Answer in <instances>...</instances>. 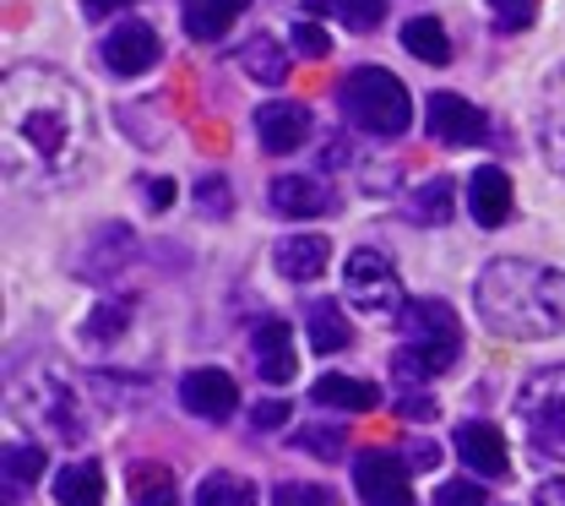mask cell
<instances>
[{
	"label": "cell",
	"mask_w": 565,
	"mask_h": 506,
	"mask_svg": "<svg viewBox=\"0 0 565 506\" xmlns=\"http://www.w3.org/2000/svg\"><path fill=\"white\" fill-rule=\"evenodd\" d=\"M33 409L55 425L61 441H87V414H82V398H76L71 387H61V381H39V387H33Z\"/></svg>",
	"instance_id": "19"
},
{
	"label": "cell",
	"mask_w": 565,
	"mask_h": 506,
	"mask_svg": "<svg viewBox=\"0 0 565 506\" xmlns=\"http://www.w3.org/2000/svg\"><path fill=\"white\" fill-rule=\"evenodd\" d=\"M273 262H278V273L288 284H310L332 267V240L327 234H282Z\"/></svg>",
	"instance_id": "14"
},
{
	"label": "cell",
	"mask_w": 565,
	"mask_h": 506,
	"mask_svg": "<svg viewBox=\"0 0 565 506\" xmlns=\"http://www.w3.org/2000/svg\"><path fill=\"white\" fill-rule=\"evenodd\" d=\"M131 316H137V299H131V294L98 299V305L87 310V321H82V344H87V349H109L115 338H126Z\"/></svg>",
	"instance_id": "21"
},
{
	"label": "cell",
	"mask_w": 565,
	"mask_h": 506,
	"mask_svg": "<svg viewBox=\"0 0 565 506\" xmlns=\"http://www.w3.org/2000/svg\"><path fill=\"white\" fill-rule=\"evenodd\" d=\"M353 491H359L364 506H419L408 463L392 457V452H359L353 457Z\"/></svg>",
	"instance_id": "9"
},
{
	"label": "cell",
	"mask_w": 565,
	"mask_h": 506,
	"mask_svg": "<svg viewBox=\"0 0 565 506\" xmlns=\"http://www.w3.org/2000/svg\"><path fill=\"white\" fill-rule=\"evenodd\" d=\"M338 109L349 115L353 131L381 137V143H392L414 126V98H408L403 76L386 66H353L338 87Z\"/></svg>",
	"instance_id": "4"
},
{
	"label": "cell",
	"mask_w": 565,
	"mask_h": 506,
	"mask_svg": "<svg viewBox=\"0 0 565 506\" xmlns=\"http://www.w3.org/2000/svg\"><path fill=\"white\" fill-rule=\"evenodd\" d=\"M424 126L440 147H484L490 143V120L484 109H473L462 93H429L424 98Z\"/></svg>",
	"instance_id": "8"
},
{
	"label": "cell",
	"mask_w": 565,
	"mask_h": 506,
	"mask_svg": "<svg viewBox=\"0 0 565 506\" xmlns=\"http://www.w3.org/2000/svg\"><path fill=\"white\" fill-rule=\"evenodd\" d=\"M267 202L278 218H321L332 208V186H321L316 175H278Z\"/></svg>",
	"instance_id": "18"
},
{
	"label": "cell",
	"mask_w": 565,
	"mask_h": 506,
	"mask_svg": "<svg viewBox=\"0 0 565 506\" xmlns=\"http://www.w3.org/2000/svg\"><path fill=\"white\" fill-rule=\"evenodd\" d=\"M310 17H338L353 33H370L381 17H386V0H305Z\"/></svg>",
	"instance_id": "30"
},
{
	"label": "cell",
	"mask_w": 565,
	"mask_h": 506,
	"mask_svg": "<svg viewBox=\"0 0 565 506\" xmlns=\"http://www.w3.org/2000/svg\"><path fill=\"white\" fill-rule=\"evenodd\" d=\"M141 202L163 213V208L174 202V180H169V175H158V180H147V186H141Z\"/></svg>",
	"instance_id": "39"
},
{
	"label": "cell",
	"mask_w": 565,
	"mask_h": 506,
	"mask_svg": "<svg viewBox=\"0 0 565 506\" xmlns=\"http://www.w3.org/2000/svg\"><path fill=\"white\" fill-rule=\"evenodd\" d=\"M104 496H109V485H104V468L93 457L66 463L55 474V506H104Z\"/></svg>",
	"instance_id": "22"
},
{
	"label": "cell",
	"mask_w": 565,
	"mask_h": 506,
	"mask_svg": "<svg viewBox=\"0 0 565 506\" xmlns=\"http://www.w3.org/2000/svg\"><path fill=\"white\" fill-rule=\"evenodd\" d=\"M305 327H310V349L316 355H343V349H353V327L338 305H310Z\"/></svg>",
	"instance_id": "28"
},
{
	"label": "cell",
	"mask_w": 565,
	"mask_h": 506,
	"mask_svg": "<svg viewBox=\"0 0 565 506\" xmlns=\"http://www.w3.org/2000/svg\"><path fill=\"white\" fill-rule=\"evenodd\" d=\"M397 327H403V349L392 355L397 381H429L462 355V316L446 299H408Z\"/></svg>",
	"instance_id": "3"
},
{
	"label": "cell",
	"mask_w": 565,
	"mask_h": 506,
	"mask_svg": "<svg viewBox=\"0 0 565 506\" xmlns=\"http://www.w3.org/2000/svg\"><path fill=\"white\" fill-rule=\"evenodd\" d=\"M250 425H256V431H278V425H288V403H282V398L256 403V409H250Z\"/></svg>",
	"instance_id": "38"
},
{
	"label": "cell",
	"mask_w": 565,
	"mask_h": 506,
	"mask_svg": "<svg viewBox=\"0 0 565 506\" xmlns=\"http://www.w3.org/2000/svg\"><path fill=\"white\" fill-rule=\"evenodd\" d=\"M126 496H131V506H180L174 474L163 463H147V457L126 468Z\"/></svg>",
	"instance_id": "26"
},
{
	"label": "cell",
	"mask_w": 565,
	"mask_h": 506,
	"mask_svg": "<svg viewBox=\"0 0 565 506\" xmlns=\"http://www.w3.org/2000/svg\"><path fill=\"white\" fill-rule=\"evenodd\" d=\"M457 452H462V463H468L479 479H500V474L511 468L505 431H494L490 420H468V425L457 431Z\"/></svg>",
	"instance_id": "15"
},
{
	"label": "cell",
	"mask_w": 565,
	"mask_h": 506,
	"mask_svg": "<svg viewBox=\"0 0 565 506\" xmlns=\"http://www.w3.org/2000/svg\"><path fill=\"white\" fill-rule=\"evenodd\" d=\"M294 50H299L305 61H321V55L332 50V39H327L316 22H299V28H294Z\"/></svg>",
	"instance_id": "37"
},
{
	"label": "cell",
	"mask_w": 565,
	"mask_h": 506,
	"mask_svg": "<svg viewBox=\"0 0 565 506\" xmlns=\"http://www.w3.org/2000/svg\"><path fill=\"white\" fill-rule=\"evenodd\" d=\"M397 409H403L408 420H435V398H419V392H403Z\"/></svg>",
	"instance_id": "40"
},
{
	"label": "cell",
	"mask_w": 565,
	"mask_h": 506,
	"mask_svg": "<svg viewBox=\"0 0 565 506\" xmlns=\"http://www.w3.org/2000/svg\"><path fill=\"white\" fill-rule=\"evenodd\" d=\"M516 431L550 463H565V365L533 370L516 392Z\"/></svg>",
	"instance_id": "5"
},
{
	"label": "cell",
	"mask_w": 565,
	"mask_h": 506,
	"mask_svg": "<svg viewBox=\"0 0 565 506\" xmlns=\"http://www.w3.org/2000/svg\"><path fill=\"white\" fill-rule=\"evenodd\" d=\"M403 50L424 61V66H446L451 61V39H446V28L435 22V17H414V22H403Z\"/></svg>",
	"instance_id": "29"
},
{
	"label": "cell",
	"mask_w": 565,
	"mask_h": 506,
	"mask_svg": "<svg viewBox=\"0 0 565 506\" xmlns=\"http://www.w3.org/2000/svg\"><path fill=\"white\" fill-rule=\"evenodd\" d=\"M180 403H185V414H196V420H207V425H223V420H234V409H239V387H234V376L228 370H185L180 376Z\"/></svg>",
	"instance_id": "11"
},
{
	"label": "cell",
	"mask_w": 565,
	"mask_h": 506,
	"mask_svg": "<svg viewBox=\"0 0 565 506\" xmlns=\"http://www.w3.org/2000/svg\"><path fill=\"white\" fill-rule=\"evenodd\" d=\"M196 208H202V218H228L234 213V191H228L223 175H202V180H196Z\"/></svg>",
	"instance_id": "33"
},
{
	"label": "cell",
	"mask_w": 565,
	"mask_h": 506,
	"mask_svg": "<svg viewBox=\"0 0 565 506\" xmlns=\"http://www.w3.org/2000/svg\"><path fill=\"white\" fill-rule=\"evenodd\" d=\"M451 213H457V180H451V175H429L419 191L408 197V218L424 223V229L451 223Z\"/></svg>",
	"instance_id": "25"
},
{
	"label": "cell",
	"mask_w": 565,
	"mask_h": 506,
	"mask_svg": "<svg viewBox=\"0 0 565 506\" xmlns=\"http://www.w3.org/2000/svg\"><path fill=\"white\" fill-rule=\"evenodd\" d=\"M196 506H256V485H250L245 474L217 468V474H207V479L196 485Z\"/></svg>",
	"instance_id": "31"
},
{
	"label": "cell",
	"mask_w": 565,
	"mask_h": 506,
	"mask_svg": "<svg viewBox=\"0 0 565 506\" xmlns=\"http://www.w3.org/2000/svg\"><path fill=\"white\" fill-rule=\"evenodd\" d=\"M0 131L11 186L61 191L93 158L87 93L55 66H11L0 82Z\"/></svg>",
	"instance_id": "1"
},
{
	"label": "cell",
	"mask_w": 565,
	"mask_h": 506,
	"mask_svg": "<svg viewBox=\"0 0 565 506\" xmlns=\"http://www.w3.org/2000/svg\"><path fill=\"white\" fill-rule=\"evenodd\" d=\"M273 506H343V502H338V491H327L316 479H282L273 491Z\"/></svg>",
	"instance_id": "32"
},
{
	"label": "cell",
	"mask_w": 565,
	"mask_h": 506,
	"mask_svg": "<svg viewBox=\"0 0 565 506\" xmlns=\"http://www.w3.org/2000/svg\"><path fill=\"white\" fill-rule=\"evenodd\" d=\"M294 446L310 452V457H338L343 452V431L338 425H305V431L294 435Z\"/></svg>",
	"instance_id": "34"
},
{
	"label": "cell",
	"mask_w": 565,
	"mask_h": 506,
	"mask_svg": "<svg viewBox=\"0 0 565 506\" xmlns=\"http://www.w3.org/2000/svg\"><path fill=\"white\" fill-rule=\"evenodd\" d=\"M473 305L484 316V327L500 338H561L565 333V273L544 262H522V256H500L479 273Z\"/></svg>",
	"instance_id": "2"
},
{
	"label": "cell",
	"mask_w": 565,
	"mask_h": 506,
	"mask_svg": "<svg viewBox=\"0 0 565 506\" xmlns=\"http://www.w3.org/2000/svg\"><path fill=\"white\" fill-rule=\"evenodd\" d=\"M245 6L250 0H185V33L196 39V44H217V39H228L234 33V22L245 17Z\"/></svg>",
	"instance_id": "20"
},
{
	"label": "cell",
	"mask_w": 565,
	"mask_h": 506,
	"mask_svg": "<svg viewBox=\"0 0 565 506\" xmlns=\"http://www.w3.org/2000/svg\"><path fill=\"white\" fill-rule=\"evenodd\" d=\"M435 506H484V485L479 479H446L435 491Z\"/></svg>",
	"instance_id": "36"
},
{
	"label": "cell",
	"mask_w": 565,
	"mask_h": 506,
	"mask_svg": "<svg viewBox=\"0 0 565 506\" xmlns=\"http://www.w3.org/2000/svg\"><path fill=\"white\" fill-rule=\"evenodd\" d=\"M343 299H349L359 316H370V321H397L408 310V294H403L397 267L375 245H359L349 262H343Z\"/></svg>",
	"instance_id": "6"
},
{
	"label": "cell",
	"mask_w": 565,
	"mask_h": 506,
	"mask_svg": "<svg viewBox=\"0 0 565 506\" xmlns=\"http://www.w3.org/2000/svg\"><path fill=\"white\" fill-rule=\"evenodd\" d=\"M494 22L505 28V33H522V28H533V17H539V0H490Z\"/></svg>",
	"instance_id": "35"
},
{
	"label": "cell",
	"mask_w": 565,
	"mask_h": 506,
	"mask_svg": "<svg viewBox=\"0 0 565 506\" xmlns=\"http://www.w3.org/2000/svg\"><path fill=\"white\" fill-rule=\"evenodd\" d=\"M533 120H539V143H544V158H550V169H555V175L565 180V61H561V66H555L550 76H544Z\"/></svg>",
	"instance_id": "13"
},
{
	"label": "cell",
	"mask_w": 565,
	"mask_h": 506,
	"mask_svg": "<svg viewBox=\"0 0 565 506\" xmlns=\"http://www.w3.org/2000/svg\"><path fill=\"white\" fill-rule=\"evenodd\" d=\"M250 126H256V143L267 147V152H299V147L310 143V109L305 104H288V98H267L250 115Z\"/></svg>",
	"instance_id": "12"
},
{
	"label": "cell",
	"mask_w": 565,
	"mask_h": 506,
	"mask_svg": "<svg viewBox=\"0 0 565 506\" xmlns=\"http://www.w3.org/2000/svg\"><path fill=\"white\" fill-rule=\"evenodd\" d=\"M137 256H141V245H137V234H131V223H104V229H93V240L76 251L71 273H76L82 284H115L120 273H131Z\"/></svg>",
	"instance_id": "7"
},
{
	"label": "cell",
	"mask_w": 565,
	"mask_h": 506,
	"mask_svg": "<svg viewBox=\"0 0 565 506\" xmlns=\"http://www.w3.org/2000/svg\"><path fill=\"white\" fill-rule=\"evenodd\" d=\"M468 213L484 229H500L511 218V175L500 164H484V169L468 175Z\"/></svg>",
	"instance_id": "17"
},
{
	"label": "cell",
	"mask_w": 565,
	"mask_h": 506,
	"mask_svg": "<svg viewBox=\"0 0 565 506\" xmlns=\"http://www.w3.org/2000/svg\"><path fill=\"white\" fill-rule=\"evenodd\" d=\"M98 61H104V72L115 76H147L158 61H163V44H158V33L147 28V22H115L109 28V39L98 44Z\"/></svg>",
	"instance_id": "10"
},
{
	"label": "cell",
	"mask_w": 565,
	"mask_h": 506,
	"mask_svg": "<svg viewBox=\"0 0 565 506\" xmlns=\"http://www.w3.org/2000/svg\"><path fill=\"white\" fill-rule=\"evenodd\" d=\"M310 398H316L321 409H353V414H370V409H381V392H375V381H359V376H321V381L310 387Z\"/></svg>",
	"instance_id": "24"
},
{
	"label": "cell",
	"mask_w": 565,
	"mask_h": 506,
	"mask_svg": "<svg viewBox=\"0 0 565 506\" xmlns=\"http://www.w3.org/2000/svg\"><path fill=\"white\" fill-rule=\"evenodd\" d=\"M6 506H17V491H33V479L44 474V446L39 441H6Z\"/></svg>",
	"instance_id": "27"
},
{
	"label": "cell",
	"mask_w": 565,
	"mask_h": 506,
	"mask_svg": "<svg viewBox=\"0 0 565 506\" xmlns=\"http://www.w3.org/2000/svg\"><path fill=\"white\" fill-rule=\"evenodd\" d=\"M131 0H82V11L87 17H109V11H126Z\"/></svg>",
	"instance_id": "42"
},
{
	"label": "cell",
	"mask_w": 565,
	"mask_h": 506,
	"mask_svg": "<svg viewBox=\"0 0 565 506\" xmlns=\"http://www.w3.org/2000/svg\"><path fill=\"white\" fill-rule=\"evenodd\" d=\"M414 463H424V468L435 463V446H429V441H414Z\"/></svg>",
	"instance_id": "43"
},
{
	"label": "cell",
	"mask_w": 565,
	"mask_h": 506,
	"mask_svg": "<svg viewBox=\"0 0 565 506\" xmlns=\"http://www.w3.org/2000/svg\"><path fill=\"white\" fill-rule=\"evenodd\" d=\"M533 506H565V479H550L533 491Z\"/></svg>",
	"instance_id": "41"
},
{
	"label": "cell",
	"mask_w": 565,
	"mask_h": 506,
	"mask_svg": "<svg viewBox=\"0 0 565 506\" xmlns=\"http://www.w3.org/2000/svg\"><path fill=\"white\" fill-rule=\"evenodd\" d=\"M239 66H245L250 82H262V87H282V82H288V44H278L273 33H256V39H245Z\"/></svg>",
	"instance_id": "23"
},
{
	"label": "cell",
	"mask_w": 565,
	"mask_h": 506,
	"mask_svg": "<svg viewBox=\"0 0 565 506\" xmlns=\"http://www.w3.org/2000/svg\"><path fill=\"white\" fill-rule=\"evenodd\" d=\"M250 355H256V370H262V381L267 387H288L294 381V333H288V321H262L256 333H250Z\"/></svg>",
	"instance_id": "16"
}]
</instances>
